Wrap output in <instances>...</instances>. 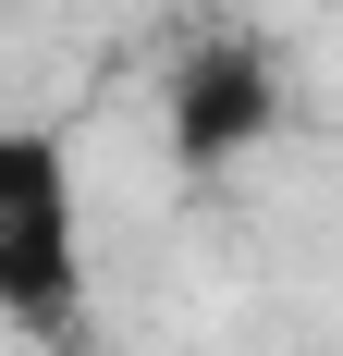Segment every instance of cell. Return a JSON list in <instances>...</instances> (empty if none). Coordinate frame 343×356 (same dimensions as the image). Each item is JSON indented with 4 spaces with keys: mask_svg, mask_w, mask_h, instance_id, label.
<instances>
[{
    "mask_svg": "<svg viewBox=\"0 0 343 356\" xmlns=\"http://www.w3.org/2000/svg\"><path fill=\"white\" fill-rule=\"evenodd\" d=\"M86 295V197H74V147L49 123H0V307L12 320H74Z\"/></svg>",
    "mask_w": 343,
    "mask_h": 356,
    "instance_id": "1",
    "label": "cell"
},
{
    "mask_svg": "<svg viewBox=\"0 0 343 356\" xmlns=\"http://www.w3.org/2000/svg\"><path fill=\"white\" fill-rule=\"evenodd\" d=\"M282 123V74L258 37H196L184 74H172V147H184V172H221L245 147H270Z\"/></svg>",
    "mask_w": 343,
    "mask_h": 356,
    "instance_id": "2",
    "label": "cell"
}]
</instances>
